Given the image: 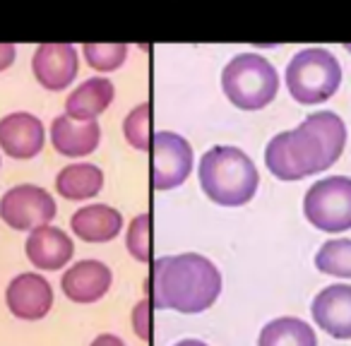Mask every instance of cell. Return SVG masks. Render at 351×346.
I'll use <instances>...</instances> for the list:
<instances>
[{"mask_svg":"<svg viewBox=\"0 0 351 346\" xmlns=\"http://www.w3.org/2000/svg\"><path fill=\"white\" fill-rule=\"evenodd\" d=\"M344 145V121L335 111H317L293 130L274 135L265 149V164L279 181H301L330 169L341 156Z\"/></svg>","mask_w":351,"mask_h":346,"instance_id":"obj_1","label":"cell"},{"mask_svg":"<svg viewBox=\"0 0 351 346\" xmlns=\"http://www.w3.org/2000/svg\"><path fill=\"white\" fill-rule=\"evenodd\" d=\"M221 293V272L197 253L164 255L154 262V306L197 315L215 306Z\"/></svg>","mask_w":351,"mask_h":346,"instance_id":"obj_2","label":"cell"},{"mask_svg":"<svg viewBox=\"0 0 351 346\" xmlns=\"http://www.w3.org/2000/svg\"><path fill=\"white\" fill-rule=\"evenodd\" d=\"M202 193L221 207H241L258 193L260 176L253 159L243 149L231 145H217L200 159Z\"/></svg>","mask_w":351,"mask_h":346,"instance_id":"obj_3","label":"cell"},{"mask_svg":"<svg viewBox=\"0 0 351 346\" xmlns=\"http://www.w3.org/2000/svg\"><path fill=\"white\" fill-rule=\"evenodd\" d=\"M221 89L234 106L260 111L277 97L279 75L265 55L239 53L221 70Z\"/></svg>","mask_w":351,"mask_h":346,"instance_id":"obj_4","label":"cell"},{"mask_svg":"<svg viewBox=\"0 0 351 346\" xmlns=\"http://www.w3.org/2000/svg\"><path fill=\"white\" fill-rule=\"evenodd\" d=\"M341 84V65L325 49H303L287 65L289 94L298 103H322Z\"/></svg>","mask_w":351,"mask_h":346,"instance_id":"obj_5","label":"cell"},{"mask_svg":"<svg viewBox=\"0 0 351 346\" xmlns=\"http://www.w3.org/2000/svg\"><path fill=\"white\" fill-rule=\"evenodd\" d=\"M303 214L317 231L351 229V178L330 176L313 183L303 197Z\"/></svg>","mask_w":351,"mask_h":346,"instance_id":"obj_6","label":"cell"},{"mask_svg":"<svg viewBox=\"0 0 351 346\" xmlns=\"http://www.w3.org/2000/svg\"><path fill=\"white\" fill-rule=\"evenodd\" d=\"M56 214L58 207L53 195L32 183L10 188L0 197V219L15 231H34L51 224Z\"/></svg>","mask_w":351,"mask_h":346,"instance_id":"obj_7","label":"cell"},{"mask_svg":"<svg viewBox=\"0 0 351 346\" xmlns=\"http://www.w3.org/2000/svg\"><path fill=\"white\" fill-rule=\"evenodd\" d=\"M193 171V147L186 137L176 132H156L154 135V188L173 190L183 186Z\"/></svg>","mask_w":351,"mask_h":346,"instance_id":"obj_8","label":"cell"},{"mask_svg":"<svg viewBox=\"0 0 351 346\" xmlns=\"http://www.w3.org/2000/svg\"><path fill=\"white\" fill-rule=\"evenodd\" d=\"M5 303L20 320H41L53 308V288L36 272H22L8 284Z\"/></svg>","mask_w":351,"mask_h":346,"instance_id":"obj_9","label":"cell"},{"mask_svg":"<svg viewBox=\"0 0 351 346\" xmlns=\"http://www.w3.org/2000/svg\"><path fill=\"white\" fill-rule=\"evenodd\" d=\"M80 58L73 44H44L32 58V73L41 87L51 92L70 87L77 77Z\"/></svg>","mask_w":351,"mask_h":346,"instance_id":"obj_10","label":"cell"},{"mask_svg":"<svg viewBox=\"0 0 351 346\" xmlns=\"http://www.w3.org/2000/svg\"><path fill=\"white\" fill-rule=\"evenodd\" d=\"M46 140L44 123L27 111L0 118V149L12 159H34Z\"/></svg>","mask_w":351,"mask_h":346,"instance_id":"obj_11","label":"cell"},{"mask_svg":"<svg viewBox=\"0 0 351 346\" xmlns=\"http://www.w3.org/2000/svg\"><path fill=\"white\" fill-rule=\"evenodd\" d=\"M313 320L335 339H351V286L332 284L313 298Z\"/></svg>","mask_w":351,"mask_h":346,"instance_id":"obj_12","label":"cell"},{"mask_svg":"<svg viewBox=\"0 0 351 346\" xmlns=\"http://www.w3.org/2000/svg\"><path fill=\"white\" fill-rule=\"evenodd\" d=\"M113 272L101 260H80L63 272L60 288L73 303H94L108 293Z\"/></svg>","mask_w":351,"mask_h":346,"instance_id":"obj_13","label":"cell"},{"mask_svg":"<svg viewBox=\"0 0 351 346\" xmlns=\"http://www.w3.org/2000/svg\"><path fill=\"white\" fill-rule=\"evenodd\" d=\"M27 258L36 269H46V272H56L63 269L65 264L73 260L75 255V243L63 229L58 226H39V229L29 231L27 236Z\"/></svg>","mask_w":351,"mask_h":346,"instance_id":"obj_14","label":"cell"},{"mask_svg":"<svg viewBox=\"0 0 351 346\" xmlns=\"http://www.w3.org/2000/svg\"><path fill=\"white\" fill-rule=\"evenodd\" d=\"M51 142L53 149L63 156H87L101 142V127L97 121H75L68 113L56 116L51 123Z\"/></svg>","mask_w":351,"mask_h":346,"instance_id":"obj_15","label":"cell"},{"mask_svg":"<svg viewBox=\"0 0 351 346\" xmlns=\"http://www.w3.org/2000/svg\"><path fill=\"white\" fill-rule=\"evenodd\" d=\"M70 229L87 243H108L123 229V214L108 205H87L70 217Z\"/></svg>","mask_w":351,"mask_h":346,"instance_id":"obj_16","label":"cell"},{"mask_svg":"<svg viewBox=\"0 0 351 346\" xmlns=\"http://www.w3.org/2000/svg\"><path fill=\"white\" fill-rule=\"evenodd\" d=\"M116 97V87L111 79L106 77H92L84 79L75 92L65 99V113L75 121H97L108 106L113 103Z\"/></svg>","mask_w":351,"mask_h":346,"instance_id":"obj_17","label":"cell"},{"mask_svg":"<svg viewBox=\"0 0 351 346\" xmlns=\"http://www.w3.org/2000/svg\"><path fill=\"white\" fill-rule=\"evenodd\" d=\"M104 188V171L94 164H70L56 178V190L65 200H89Z\"/></svg>","mask_w":351,"mask_h":346,"instance_id":"obj_18","label":"cell"},{"mask_svg":"<svg viewBox=\"0 0 351 346\" xmlns=\"http://www.w3.org/2000/svg\"><path fill=\"white\" fill-rule=\"evenodd\" d=\"M258 346H317V336L306 320L284 315L260 330Z\"/></svg>","mask_w":351,"mask_h":346,"instance_id":"obj_19","label":"cell"},{"mask_svg":"<svg viewBox=\"0 0 351 346\" xmlns=\"http://www.w3.org/2000/svg\"><path fill=\"white\" fill-rule=\"evenodd\" d=\"M315 267L322 274L351 279V238H332L315 253Z\"/></svg>","mask_w":351,"mask_h":346,"instance_id":"obj_20","label":"cell"},{"mask_svg":"<svg viewBox=\"0 0 351 346\" xmlns=\"http://www.w3.org/2000/svg\"><path fill=\"white\" fill-rule=\"evenodd\" d=\"M82 53L87 63L99 73H111L118 70L128 58V46L125 44H84Z\"/></svg>","mask_w":351,"mask_h":346,"instance_id":"obj_21","label":"cell"},{"mask_svg":"<svg viewBox=\"0 0 351 346\" xmlns=\"http://www.w3.org/2000/svg\"><path fill=\"white\" fill-rule=\"evenodd\" d=\"M123 132H125L128 145H132L140 151L149 149V103H137L128 113L125 121H123Z\"/></svg>","mask_w":351,"mask_h":346,"instance_id":"obj_22","label":"cell"},{"mask_svg":"<svg viewBox=\"0 0 351 346\" xmlns=\"http://www.w3.org/2000/svg\"><path fill=\"white\" fill-rule=\"evenodd\" d=\"M125 248L130 253V258H135L137 262H147L149 260V214L142 212L128 226L125 236Z\"/></svg>","mask_w":351,"mask_h":346,"instance_id":"obj_23","label":"cell"},{"mask_svg":"<svg viewBox=\"0 0 351 346\" xmlns=\"http://www.w3.org/2000/svg\"><path fill=\"white\" fill-rule=\"evenodd\" d=\"M132 327H135V334L142 341L149 339V301L142 298L135 308H132Z\"/></svg>","mask_w":351,"mask_h":346,"instance_id":"obj_24","label":"cell"},{"mask_svg":"<svg viewBox=\"0 0 351 346\" xmlns=\"http://www.w3.org/2000/svg\"><path fill=\"white\" fill-rule=\"evenodd\" d=\"M15 60V46L12 44H0V73L8 70Z\"/></svg>","mask_w":351,"mask_h":346,"instance_id":"obj_25","label":"cell"},{"mask_svg":"<svg viewBox=\"0 0 351 346\" xmlns=\"http://www.w3.org/2000/svg\"><path fill=\"white\" fill-rule=\"evenodd\" d=\"M89 346H125V341H123L121 336L108 334V332H104V334H99L97 339H94Z\"/></svg>","mask_w":351,"mask_h":346,"instance_id":"obj_26","label":"cell"},{"mask_svg":"<svg viewBox=\"0 0 351 346\" xmlns=\"http://www.w3.org/2000/svg\"><path fill=\"white\" fill-rule=\"evenodd\" d=\"M173 346H207L205 341H200V339H181L178 344H173Z\"/></svg>","mask_w":351,"mask_h":346,"instance_id":"obj_27","label":"cell"}]
</instances>
